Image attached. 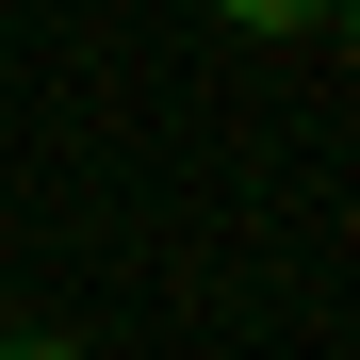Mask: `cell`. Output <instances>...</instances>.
I'll list each match as a JSON object with an SVG mask.
<instances>
[{"label": "cell", "instance_id": "1", "mask_svg": "<svg viewBox=\"0 0 360 360\" xmlns=\"http://www.w3.org/2000/svg\"><path fill=\"white\" fill-rule=\"evenodd\" d=\"M213 17H229V33H262V49H278V33H328V0H213Z\"/></svg>", "mask_w": 360, "mask_h": 360}, {"label": "cell", "instance_id": "2", "mask_svg": "<svg viewBox=\"0 0 360 360\" xmlns=\"http://www.w3.org/2000/svg\"><path fill=\"white\" fill-rule=\"evenodd\" d=\"M0 360H98L82 328H0Z\"/></svg>", "mask_w": 360, "mask_h": 360}, {"label": "cell", "instance_id": "4", "mask_svg": "<svg viewBox=\"0 0 360 360\" xmlns=\"http://www.w3.org/2000/svg\"><path fill=\"white\" fill-rule=\"evenodd\" d=\"M0 328H17V311H0Z\"/></svg>", "mask_w": 360, "mask_h": 360}, {"label": "cell", "instance_id": "3", "mask_svg": "<svg viewBox=\"0 0 360 360\" xmlns=\"http://www.w3.org/2000/svg\"><path fill=\"white\" fill-rule=\"evenodd\" d=\"M328 33H344V49H360V0H328Z\"/></svg>", "mask_w": 360, "mask_h": 360}]
</instances>
